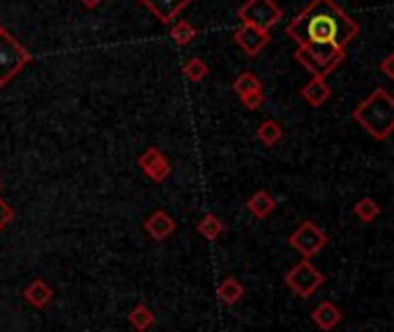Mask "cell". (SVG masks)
Here are the masks:
<instances>
[{
	"label": "cell",
	"mask_w": 394,
	"mask_h": 332,
	"mask_svg": "<svg viewBox=\"0 0 394 332\" xmlns=\"http://www.w3.org/2000/svg\"><path fill=\"white\" fill-rule=\"evenodd\" d=\"M357 33L360 26L334 0H311L286 26V37L296 44H334L339 49H346Z\"/></svg>",
	"instance_id": "6da1fadb"
},
{
	"label": "cell",
	"mask_w": 394,
	"mask_h": 332,
	"mask_svg": "<svg viewBox=\"0 0 394 332\" xmlns=\"http://www.w3.org/2000/svg\"><path fill=\"white\" fill-rule=\"evenodd\" d=\"M351 118L376 141H385L394 132V97L388 88H376L353 109Z\"/></svg>",
	"instance_id": "7a4b0ae2"
},
{
	"label": "cell",
	"mask_w": 394,
	"mask_h": 332,
	"mask_svg": "<svg viewBox=\"0 0 394 332\" xmlns=\"http://www.w3.org/2000/svg\"><path fill=\"white\" fill-rule=\"evenodd\" d=\"M344 58L346 51L334 44H298L296 49V60L311 74V79H327Z\"/></svg>",
	"instance_id": "3957f363"
},
{
	"label": "cell",
	"mask_w": 394,
	"mask_h": 332,
	"mask_svg": "<svg viewBox=\"0 0 394 332\" xmlns=\"http://www.w3.org/2000/svg\"><path fill=\"white\" fill-rule=\"evenodd\" d=\"M30 60V51L16 37L7 31L0 33V88H5Z\"/></svg>",
	"instance_id": "277c9868"
},
{
	"label": "cell",
	"mask_w": 394,
	"mask_h": 332,
	"mask_svg": "<svg viewBox=\"0 0 394 332\" xmlns=\"http://www.w3.org/2000/svg\"><path fill=\"white\" fill-rule=\"evenodd\" d=\"M237 18L247 26L261 28V31L270 33L283 18V12L274 0H247V3L237 9Z\"/></svg>",
	"instance_id": "5b68a950"
},
{
	"label": "cell",
	"mask_w": 394,
	"mask_h": 332,
	"mask_svg": "<svg viewBox=\"0 0 394 332\" xmlns=\"http://www.w3.org/2000/svg\"><path fill=\"white\" fill-rule=\"evenodd\" d=\"M283 282H286L288 289L296 295H300V298H309V295L325 282V277L323 272L311 265L309 258H302L300 263H296L286 275H283Z\"/></svg>",
	"instance_id": "8992f818"
},
{
	"label": "cell",
	"mask_w": 394,
	"mask_h": 332,
	"mask_svg": "<svg viewBox=\"0 0 394 332\" xmlns=\"http://www.w3.org/2000/svg\"><path fill=\"white\" fill-rule=\"evenodd\" d=\"M288 245L302 254V258H311L327 245L325 231H320L314 221H302V224L288 236Z\"/></svg>",
	"instance_id": "52a82bcc"
},
{
	"label": "cell",
	"mask_w": 394,
	"mask_h": 332,
	"mask_svg": "<svg viewBox=\"0 0 394 332\" xmlns=\"http://www.w3.org/2000/svg\"><path fill=\"white\" fill-rule=\"evenodd\" d=\"M136 164L141 166V171L148 175V178L152 182H164L171 175V164L167 160V155H164L159 148H145V150L139 155V160H136Z\"/></svg>",
	"instance_id": "ba28073f"
},
{
	"label": "cell",
	"mask_w": 394,
	"mask_h": 332,
	"mask_svg": "<svg viewBox=\"0 0 394 332\" xmlns=\"http://www.w3.org/2000/svg\"><path fill=\"white\" fill-rule=\"evenodd\" d=\"M233 40H235V44L244 51L247 58H256V55H259V53L265 49V46L270 44L272 37H270L268 31H261V28H254V26L242 23V26L233 33Z\"/></svg>",
	"instance_id": "9c48e42d"
},
{
	"label": "cell",
	"mask_w": 394,
	"mask_h": 332,
	"mask_svg": "<svg viewBox=\"0 0 394 332\" xmlns=\"http://www.w3.org/2000/svg\"><path fill=\"white\" fill-rule=\"evenodd\" d=\"M189 3L191 0H139V5L148 9V12L164 26L173 23V18H178L182 9L189 7Z\"/></svg>",
	"instance_id": "30bf717a"
},
{
	"label": "cell",
	"mask_w": 394,
	"mask_h": 332,
	"mask_svg": "<svg viewBox=\"0 0 394 332\" xmlns=\"http://www.w3.org/2000/svg\"><path fill=\"white\" fill-rule=\"evenodd\" d=\"M143 228H145V233H148L152 240L162 243V240H167L173 231H176V221L169 217L167 210H154L152 215L145 219Z\"/></svg>",
	"instance_id": "8fae6325"
},
{
	"label": "cell",
	"mask_w": 394,
	"mask_h": 332,
	"mask_svg": "<svg viewBox=\"0 0 394 332\" xmlns=\"http://www.w3.org/2000/svg\"><path fill=\"white\" fill-rule=\"evenodd\" d=\"M342 319H344L342 309H339L337 304H334V302H330V300L316 304L314 311H311V321H314V326L320 328V330H325V332L332 330Z\"/></svg>",
	"instance_id": "7c38bea8"
},
{
	"label": "cell",
	"mask_w": 394,
	"mask_h": 332,
	"mask_svg": "<svg viewBox=\"0 0 394 332\" xmlns=\"http://www.w3.org/2000/svg\"><path fill=\"white\" fill-rule=\"evenodd\" d=\"M332 95V88L327 86L325 79H311L309 83L300 88V97L311 106H323Z\"/></svg>",
	"instance_id": "4fadbf2b"
},
{
	"label": "cell",
	"mask_w": 394,
	"mask_h": 332,
	"mask_svg": "<svg viewBox=\"0 0 394 332\" xmlns=\"http://www.w3.org/2000/svg\"><path fill=\"white\" fill-rule=\"evenodd\" d=\"M23 300L33 304L35 309H44L53 300V289L44 280H33L23 289Z\"/></svg>",
	"instance_id": "5bb4252c"
},
{
	"label": "cell",
	"mask_w": 394,
	"mask_h": 332,
	"mask_svg": "<svg viewBox=\"0 0 394 332\" xmlns=\"http://www.w3.org/2000/svg\"><path fill=\"white\" fill-rule=\"evenodd\" d=\"M247 208H249V212L256 219H265V217L272 215L274 208H277V201H274V197L270 192L259 189V192L252 194L249 201H247Z\"/></svg>",
	"instance_id": "9a60e30c"
},
{
	"label": "cell",
	"mask_w": 394,
	"mask_h": 332,
	"mask_svg": "<svg viewBox=\"0 0 394 332\" xmlns=\"http://www.w3.org/2000/svg\"><path fill=\"white\" fill-rule=\"evenodd\" d=\"M256 136H259V141L265 145V148H272L277 145L281 141L283 136V127L277 123V120H265V123L259 125V129H256Z\"/></svg>",
	"instance_id": "2e32d148"
},
{
	"label": "cell",
	"mask_w": 394,
	"mask_h": 332,
	"mask_svg": "<svg viewBox=\"0 0 394 332\" xmlns=\"http://www.w3.org/2000/svg\"><path fill=\"white\" fill-rule=\"evenodd\" d=\"M217 295L224 304H235L244 295V289L235 277H226V280H222V284L217 286Z\"/></svg>",
	"instance_id": "e0dca14e"
},
{
	"label": "cell",
	"mask_w": 394,
	"mask_h": 332,
	"mask_svg": "<svg viewBox=\"0 0 394 332\" xmlns=\"http://www.w3.org/2000/svg\"><path fill=\"white\" fill-rule=\"evenodd\" d=\"M169 35H171V40L176 42L178 46H187V44H191L198 37V31L189 21H185V18H180V21H176L171 26Z\"/></svg>",
	"instance_id": "ac0fdd59"
},
{
	"label": "cell",
	"mask_w": 394,
	"mask_h": 332,
	"mask_svg": "<svg viewBox=\"0 0 394 332\" xmlns=\"http://www.w3.org/2000/svg\"><path fill=\"white\" fill-rule=\"evenodd\" d=\"M127 319H130V326L136 332H145L154 323V314H152V309L148 307V304H136Z\"/></svg>",
	"instance_id": "d6986e66"
},
{
	"label": "cell",
	"mask_w": 394,
	"mask_h": 332,
	"mask_svg": "<svg viewBox=\"0 0 394 332\" xmlns=\"http://www.w3.org/2000/svg\"><path fill=\"white\" fill-rule=\"evenodd\" d=\"M353 215L360 219V221H364V224H369V221H373L376 217L381 215V206L373 199L364 197V199H360L353 206Z\"/></svg>",
	"instance_id": "ffe728a7"
},
{
	"label": "cell",
	"mask_w": 394,
	"mask_h": 332,
	"mask_svg": "<svg viewBox=\"0 0 394 332\" xmlns=\"http://www.w3.org/2000/svg\"><path fill=\"white\" fill-rule=\"evenodd\" d=\"M254 90H263L261 86V79L256 77L254 72H240L233 81V92H237V97L247 95V92H254Z\"/></svg>",
	"instance_id": "44dd1931"
},
{
	"label": "cell",
	"mask_w": 394,
	"mask_h": 332,
	"mask_svg": "<svg viewBox=\"0 0 394 332\" xmlns=\"http://www.w3.org/2000/svg\"><path fill=\"white\" fill-rule=\"evenodd\" d=\"M198 233L203 236L206 240H217L219 236L224 233V224L219 221V217L213 215V212H208V215L198 221Z\"/></svg>",
	"instance_id": "7402d4cb"
},
{
	"label": "cell",
	"mask_w": 394,
	"mask_h": 332,
	"mask_svg": "<svg viewBox=\"0 0 394 332\" xmlns=\"http://www.w3.org/2000/svg\"><path fill=\"white\" fill-rule=\"evenodd\" d=\"M182 74L191 81V83H201L208 77V62L203 58H191L185 62V67H182Z\"/></svg>",
	"instance_id": "603a6c76"
},
{
	"label": "cell",
	"mask_w": 394,
	"mask_h": 332,
	"mask_svg": "<svg viewBox=\"0 0 394 332\" xmlns=\"http://www.w3.org/2000/svg\"><path fill=\"white\" fill-rule=\"evenodd\" d=\"M263 90H254V92H247V95H240V104L247 109V111H256L261 104H263Z\"/></svg>",
	"instance_id": "cb8c5ba5"
},
{
	"label": "cell",
	"mask_w": 394,
	"mask_h": 332,
	"mask_svg": "<svg viewBox=\"0 0 394 332\" xmlns=\"http://www.w3.org/2000/svg\"><path fill=\"white\" fill-rule=\"evenodd\" d=\"M14 219V210H12V206L7 201H3L0 199V231H3L7 224H10V221Z\"/></svg>",
	"instance_id": "d4e9b609"
},
{
	"label": "cell",
	"mask_w": 394,
	"mask_h": 332,
	"mask_svg": "<svg viewBox=\"0 0 394 332\" xmlns=\"http://www.w3.org/2000/svg\"><path fill=\"white\" fill-rule=\"evenodd\" d=\"M378 67H381V72L385 74V79H394V55L390 53V55H385V58L381 60V65H378Z\"/></svg>",
	"instance_id": "484cf974"
},
{
	"label": "cell",
	"mask_w": 394,
	"mask_h": 332,
	"mask_svg": "<svg viewBox=\"0 0 394 332\" xmlns=\"http://www.w3.org/2000/svg\"><path fill=\"white\" fill-rule=\"evenodd\" d=\"M102 3H104V0H81V5L88 7V9H95V7L102 5Z\"/></svg>",
	"instance_id": "4316f807"
},
{
	"label": "cell",
	"mask_w": 394,
	"mask_h": 332,
	"mask_svg": "<svg viewBox=\"0 0 394 332\" xmlns=\"http://www.w3.org/2000/svg\"><path fill=\"white\" fill-rule=\"evenodd\" d=\"M5 31V28H3V23H0V33H3Z\"/></svg>",
	"instance_id": "83f0119b"
},
{
	"label": "cell",
	"mask_w": 394,
	"mask_h": 332,
	"mask_svg": "<svg viewBox=\"0 0 394 332\" xmlns=\"http://www.w3.org/2000/svg\"><path fill=\"white\" fill-rule=\"evenodd\" d=\"M0 189H3V182H0Z\"/></svg>",
	"instance_id": "f1b7e54d"
}]
</instances>
